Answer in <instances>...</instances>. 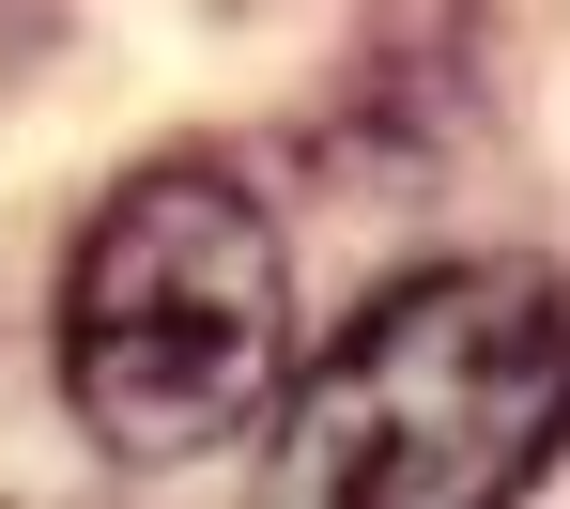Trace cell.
Listing matches in <instances>:
<instances>
[{
	"instance_id": "obj_2",
	"label": "cell",
	"mask_w": 570,
	"mask_h": 509,
	"mask_svg": "<svg viewBox=\"0 0 570 509\" xmlns=\"http://www.w3.org/2000/svg\"><path fill=\"white\" fill-rule=\"evenodd\" d=\"M293 495L340 509H493L570 448V278L556 263H432L385 278L308 386H278Z\"/></svg>"
},
{
	"instance_id": "obj_1",
	"label": "cell",
	"mask_w": 570,
	"mask_h": 509,
	"mask_svg": "<svg viewBox=\"0 0 570 509\" xmlns=\"http://www.w3.org/2000/svg\"><path fill=\"white\" fill-rule=\"evenodd\" d=\"M293 386V263L232 155L124 170L62 263V402L124 479L247 448Z\"/></svg>"
}]
</instances>
